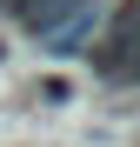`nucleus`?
<instances>
[{
    "mask_svg": "<svg viewBox=\"0 0 140 147\" xmlns=\"http://www.w3.org/2000/svg\"><path fill=\"white\" fill-rule=\"evenodd\" d=\"M0 7H7V13H20V20H27V13L40 7V0H0Z\"/></svg>",
    "mask_w": 140,
    "mask_h": 147,
    "instance_id": "obj_2",
    "label": "nucleus"
},
{
    "mask_svg": "<svg viewBox=\"0 0 140 147\" xmlns=\"http://www.w3.org/2000/svg\"><path fill=\"white\" fill-rule=\"evenodd\" d=\"M127 80H140V60H133V74H127Z\"/></svg>",
    "mask_w": 140,
    "mask_h": 147,
    "instance_id": "obj_3",
    "label": "nucleus"
},
{
    "mask_svg": "<svg viewBox=\"0 0 140 147\" xmlns=\"http://www.w3.org/2000/svg\"><path fill=\"white\" fill-rule=\"evenodd\" d=\"M40 100H47V107H60V100H74V87L54 74V80H40Z\"/></svg>",
    "mask_w": 140,
    "mask_h": 147,
    "instance_id": "obj_1",
    "label": "nucleus"
}]
</instances>
